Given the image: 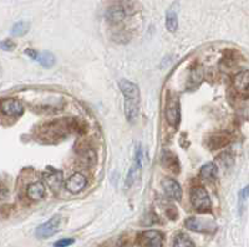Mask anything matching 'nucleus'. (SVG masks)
Listing matches in <instances>:
<instances>
[{
	"instance_id": "nucleus-7",
	"label": "nucleus",
	"mask_w": 249,
	"mask_h": 247,
	"mask_svg": "<svg viewBox=\"0 0 249 247\" xmlns=\"http://www.w3.org/2000/svg\"><path fill=\"white\" fill-rule=\"evenodd\" d=\"M166 118L171 126H178L181 121V107H179V101L177 97H171L168 99L167 106H166Z\"/></svg>"
},
{
	"instance_id": "nucleus-13",
	"label": "nucleus",
	"mask_w": 249,
	"mask_h": 247,
	"mask_svg": "<svg viewBox=\"0 0 249 247\" xmlns=\"http://www.w3.org/2000/svg\"><path fill=\"white\" fill-rule=\"evenodd\" d=\"M26 195L29 197V199L34 200V201H39L45 195V186H44V184L41 181L34 182V184H31V185L28 186Z\"/></svg>"
},
{
	"instance_id": "nucleus-11",
	"label": "nucleus",
	"mask_w": 249,
	"mask_h": 247,
	"mask_svg": "<svg viewBox=\"0 0 249 247\" xmlns=\"http://www.w3.org/2000/svg\"><path fill=\"white\" fill-rule=\"evenodd\" d=\"M162 188H163V191L166 193V195L168 198H171V199L177 200V201L182 199V188L175 179L164 178L162 180Z\"/></svg>"
},
{
	"instance_id": "nucleus-14",
	"label": "nucleus",
	"mask_w": 249,
	"mask_h": 247,
	"mask_svg": "<svg viewBox=\"0 0 249 247\" xmlns=\"http://www.w3.org/2000/svg\"><path fill=\"white\" fill-rule=\"evenodd\" d=\"M234 87L237 88L241 93L248 95V87H249V72L248 71H243V72L238 73L237 76L233 80Z\"/></svg>"
},
{
	"instance_id": "nucleus-4",
	"label": "nucleus",
	"mask_w": 249,
	"mask_h": 247,
	"mask_svg": "<svg viewBox=\"0 0 249 247\" xmlns=\"http://www.w3.org/2000/svg\"><path fill=\"white\" fill-rule=\"evenodd\" d=\"M137 244L140 247H162L163 235L157 230L143 231L137 237Z\"/></svg>"
},
{
	"instance_id": "nucleus-19",
	"label": "nucleus",
	"mask_w": 249,
	"mask_h": 247,
	"mask_svg": "<svg viewBox=\"0 0 249 247\" xmlns=\"http://www.w3.org/2000/svg\"><path fill=\"white\" fill-rule=\"evenodd\" d=\"M37 56H39L37 60H39V62L41 64V66H44L45 68L53 67V66L55 65V62H56L54 55L51 52H49V51H44V52H41L40 55H37Z\"/></svg>"
},
{
	"instance_id": "nucleus-10",
	"label": "nucleus",
	"mask_w": 249,
	"mask_h": 247,
	"mask_svg": "<svg viewBox=\"0 0 249 247\" xmlns=\"http://www.w3.org/2000/svg\"><path fill=\"white\" fill-rule=\"evenodd\" d=\"M128 9L127 6L124 5V4H115V5L110 6L106 12V19L110 21V23L117 24L121 23L124 17L127 16Z\"/></svg>"
},
{
	"instance_id": "nucleus-9",
	"label": "nucleus",
	"mask_w": 249,
	"mask_h": 247,
	"mask_svg": "<svg viewBox=\"0 0 249 247\" xmlns=\"http://www.w3.org/2000/svg\"><path fill=\"white\" fill-rule=\"evenodd\" d=\"M0 110L9 117H20L24 113V106L14 99H6L0 103Z\"/></svg>"
},
{
	"instance_id": "nucleus-8",
	"label": "nucleus",
	"mask_w": 249,
	"mask_h": 247,
	"mask_svg": "<svg viewBox=\"0 0 249 247\" xmlns=\"http://www.w3.org/2000/svg\"><path fill=\"white\" fill-rule=\"evenodd\" d=\"M88 185V179L81 173H75L66 180L65 188L66 190L70 191L71 194H79Z\"/></svg>"
},
{
	"instance_id": "nucleus-5",
	"label": "nucleus",
	"mask_w": 249,
	"mask_h": 247,
	"mask_svg": "<svg viewBox=\"0 0 249 247\" xmlns=\"http://www.w3.org/2000/svg\"><path fill=\"white\" fill-rule=\"evenodd\" d=\"M186 228L191 231L202 233H212L214 232L217 226L213 221L208 219H198V217H190L186 220Z\"/></svg>"
},
{
	"instance_id": "nucleus-22",
	"label": "nucleus",
	"mask_w": 249,
	"mask_h": 247,
	"mask_svg": "<svg viewBox=\"0 0 249 247\" xmlns=\"http://www.w3.org/2000/svg\"><path fill=\"white\" fill-rule=\"evenodd\" d=\"M29 31V24L24 23V21H20V23H17L12 29V34L15 35V36H23Z\"/></svg>"
},
{
	"instance_id": "nucleus-12",
	"label": "nucleus",
	"mask_w": 249,
	"mask_h": 247,
	"mask_svg": "<svg viewBox=\"0 0 249 247\" xmlns=\"http://www.w3.org/2000/svg\"><path fill=\"white\" fill-rule=\"evenodd\" d=\"M44 178H45L48 185L50 186L51 189L57 190V189L61 188V184H62L61 171L55 170V169H49V171H46L45 174H44Z\"/></svg>"
},
{
	"instance_id": "nucleus-23",
	"label": "nucleus",
	"mask_w": 249,
	"mask_h": 247,
	"mask_svg": "<svg viewBox=\"0 0 249 247\" xmlns=\"http://www.w3.org/2000/svg\"><path fill=\"white\" fill-rule=\"evenodd\" d=\"M190 80H192L193 81V84L195 86H197V84L199 83V82L202 81V72L199 68H196V70L192 71V75H191Z\"/></svg>"
},
{
	"instance_id": "nucleus-21",
	"label": "nucleus",
	"mask_w": 249,
	"mask_h": 247,
	"mask_svg": "<svg viewBox=\"0 0 249 247\" xmlns=\"http://www.w3.org/2000/svg\"><path fill=\"white\" fill-rule=\"evenodd\" d=\"M173 247H195V245L186 233H178L173 240Z\"/></svg>"
},
{
	"instance_id": "nucleus-26",
	"label": "nucleus",
	"mask_w": 249,
	"mask_h": 247,
	"mask_svg": "<svg viewBox=\"0 0 249 247\" xmlns=\"http://www.w3.org/2000/svg\"><path fill=\"white\" fill-rule=\"evenodd\" d=\"M75 242L74 239H61L54 244L55 247H68Z\"/></svg>"
},
{
	"instance_id": "nucleus-17",
	"label": "nucleus",
	"mask_w": 249,
	"mask_h": 247,
	"mask_svg": "<svg viewBox=\"0 0 249 247\" xmlns=\"http://www.w3.org/2000/svg\"><path fill=\"white\" fill-rule=\"evenodd\" d=\"M162 163L166 168L170 169L171 171L173 173H178L179 171V163H178V159L170 152H166L163 154V158H162Z\"/></svg>"
},
{
	"instance_id": "nucleus-24",
	"label": "nucleus",
	"mask_w": 249,
	"mask_h": 247,
	"mask_svg": "<svg viewBox=\"0 0 249 247\" xmlns=\"http://www.w3.org/2000/svg\"><path fill=\"white\" fill-rule=\"evenodd\" d=\"M218 160L221 162V164L223 166H231V164L233 163L232 158H231V155L228 154V153H224V154H222L221 157L218 158Z\"/></svg>"
},
{
	"instance_id": "nucleus-25",
	"label": "nucleus",
	"mask_w": 249,
	"mask_h": 247,
	"mask_svg": "<svg viewBox=\"0 0 249 247\" xmlns=\"http://www.w3.org/2000/svg\"><path fill=\"white\" fill-rule=\"evenodd\" d=\"M15 44L12 41V40H5V41L0 42V49L5 51H12L14 50Z\"/></svg>"
},
{
	"instance_id": "nucleus-3",
	"label": "nucleus",
	"mask_w": 249,
	"mask_h": 247,
	"mask_svg": "<svg viewBox=\"0 0 249 247\" xmlns=\"http://www.w3.org/2000/svg\"><path fill=\"white\" fill-rule=\"evenodd\" d=\"M60 226H61V216L55 215L50 220L40 225L36 231H35V235L39 239H48V237H51L56 232H59Z\"/></svg>"
},
{
	"instance_id": "nucleus-18",
	"label": "nucleus",
	"mask_w": 249,
	"mask_h": 247,
	"mask_svg": "<svg viewBox=\"0 0 249 247\" xmlns=\"http://www.w3.org/2000/svg\"><path fill=\"white\" fill-rule=\"evenodd\" d=\"M102 247H131V241L126 236H119L105 242Z\"/></svg>"
},
{
	"instance_id": "nucleus-1",
	"label": "nucleus",
	"mask_w": 249,
	"mask_h": 247,
	"mask_svg": "<svg viewBox=\"0 0 249 247\" xmlns=\"http://www.w3.org/2000/svg\"><path fill=\"white\" fill-rule=\"evenodd\" d=\"M120 90L124 99V115L128 123H135L140 115V90L139 86L128 80L119 82Z\"/></svg>"
},
{
	"instance_id": "nucleus-15",
	"label": "nucleus",
	"mask_w": 249,
	"mask_h": 247,
	"mask_svg": "<svg viewBox=\"0 0 249 247\" xmlns=\"http://www.w3.org/2000/svg\"><path fill=\"white\" fill-rule=\"evenodd\" d=\"M202 179L207 180V181H214L218 177V168L214 163H207L204 164L199 171Z\"/></svg>"
},
{
	"instance_id": "nucleus-27",
	"label": "nucleus",
	"mask_w": 249,
	"mask_h": 247,
	"mask_svg": "<svg viewBox=\"0 0 249 247\" xmlns=\"http://www.w3.org/2000/svg\"><path fill=\"white\" fill-rule=\"evenodd\" d=\"M26 53H28V55H30V57H33V59H37V55H36V52H35V51L26 50Z\"/></svg>"
},
{
	"instance_id": "nucleus-16",
	"label": "nucleus",
	"mask_w": 249,
	"mask_h": 247,
	"mask_svg": "<svg viewBox=\"0 0 249 247\" xmlns=\"http://www.w3.org/2000/svg\"><path fill=\"white\" fill-rule=\"evenodd\" d=\"M230 142V137L228 134H224V133H218V134H213L210 137V141H208V147L211 149H218L224 147L226 144H228Z\"/></svg>"
},
{
	"instance_id": "nucleus-20",
	"label": "nucleus",
	"mask_w": 249,
	"mask_h": 247,
	"mask_svg": "<svg viewBox=\"0 0 249 247\" xmlns=\"http://www.w3.org/2000/svg\"><path fill=\"white\" fill-rule=\"evenodd\" d=\"M166 26L167 30L171 33H175L178 28V19H177V14L175 10H168L167 15H166Z\"/></svg>"
},
{
	"instance_id": "nucleus-6",
	"label": "nucleus",
	"mask_w": 249,
	"mask_h": 247,
	"mask_svg": "<svg viewBox=\"0 0 249 247\" xmlns=\"http://www.w3.org/2000/svg\"><path fill=\"white\" fill-rule=\"evenodd\" d=\"M142 158H143V150L141 146H137L136 152H135V159H133V165L128 170L127 178H126V188H131L133 182L136 181L140 177V171L142 169Z\"/></svg>"
},
{
	"instance_id": "nucleus-2",
	"label": "nucleus",
	"mask_w": 249,
	"mask_h": 247,
	"mask_svg": "<svg viewBox=\"0 0 249 247\" xmlns=\"http://www.w3.org/2000/svg\"><path fill=\"white\" fill-rule=\"evenodd\" d=\"M191 202L193 209L198 213H208L212 208L210 195L203 186H195L191 190Z\"/></svg>"
}]
</instances>
